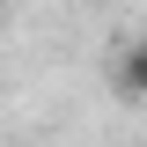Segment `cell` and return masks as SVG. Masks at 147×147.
I'll return each instance as SVG.
<instances>
[{
    "mask_svg": "<svg viewBox=\"0 0 147 147\" xmlns=\"http://www.w3.org/2000/svg\"><path fill=\"white\" fill-rule=\"evenodd\" d=\"M110 81H118V96H125V103H147V37H132L125 52H118Z\"/></svg>",
    "mask_w": 147,
    "mask_h": 147,
    "instance_id": "cell-1",
    "label": "cell"
}]
</instances>
